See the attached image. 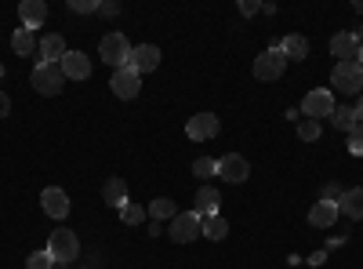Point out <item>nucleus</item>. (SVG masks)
I'll use <instances>...</instances> for the list:
<instances>
[{
	"label": "nucleus",
	"mask_w": 363,
	"mask_h": 269,
	"mask_svg": "<svg viewBox=\"0 0 363 269\" xmlns=\"http://www.w3.org/2000/svg\"><path fill=\"white\" fill-rule=\"evenodd\" d=\"M200 236H207V241H225V236H229V222L222 215H207Z\"/></svg>",
	"instance_id": "4be33fe9"
},
{
	"label": "nucleus",
	"mask_w": 363,
	"mask_h": 269,
	"mask_svg": "<svg viewBox=\"0 0 363 269\" xmlns=\"http://www.w3.org/2000/svg\"><path fill=\"white\" fill-rule=\"evenodd\" d=\"M218 178H225V182H247L251 178V164L240 157V153H225L222 160H218Z\"/></svg>",
	"instance_id": "9d476101"
},
{
	"label": "nucleus",
	"mask_w": 363,
	"mask_h": 269,
	"mask_svg": "<svg viewBox=\"0 0 363 269\" xmlns=\"http://www.w3.org/2000/svg\"><path fill=\"white\" fill-rule=\"evenodd\" d=\"M200 229H203V219H200L196 212H178V215L171 219L167 236H171L174 244H193L196 236H200Z\"/></svg>",
	"instance_id": "0eeeda50"
},
{
	"label": "nucleus",
	"mask_w": 363,
	"mask_h": 269,
	"mask_svg": "<svg viewBox=\"0 0 363 269\" xmlns=\"http://www.w3.org/2000/svg\"><path fill=\"white\" fill-rule=\"evenodd\" d=\"M338 204L335 200H320V204H313V212H309V222L316 226V229H330V226H335L338 222Z\"/></svg>",
	"instance_id": "dca6fc26"
},
{
	"label": "nucleus",
	"mask_w": 363,
	"mask_h": 269,
	"mask_svg": "<svg viewBox=\"0 0 363 269\" xmlns=\"http://www.w3.org/2000/svg\"><path fill=\"white\" fill-rule=\"evenodd\" d=\"M298 138H301V142H316V138H320V124H316V121H301V124H298Z\"/></svg>",
	"instance_id": "c85d7f7f"
},
{
	"label": "nucleus",
	"mask_w": 363,
	"mask_h": 269,
	"mask_svg": "<svg viewBox=\"0 0 363 269\" xmlns=\"http://www.w3.org/2000/svg\"><path fill=\"white\" fill-rule=\"evenodd\" d=\"M18 18H22L26 29H40L48 22V4H44V0H22V4H18Z\"/></svg>",
	"instance_id": "2eb2a0df"
},
{
	"label": "nucleus",
	"mask_w": 363,
	"mask_h": 269,
	"mask_svg": "<svg viewBox=\"0 0 363 269\" xmlns=\"http://www.w3.org/2000/svg\"><path fill=\"white\" fill-rule=\"evenodd\" d=\"M33 87H37V95H58L66 87V73H62V66H51V62H37V70H33Z\"/></svg>",
	"instance_id": "39448f33"
},
{
	"label": "nucleus",
	"mask_w": 363,
	"mask_h": 269,
	"mask_svg": "<svg viewBox=\"0 0 363 269\" xmlns=\"http://www.w3.org/2000/svg\"><path fill=\"white\" fill-rule=\"evenodd\" d=\"M338 212H342L345 219H352V222H359V219H363V186H356V190H345V193H342Z\"/></svg>",
	"instance_id": "a211bd4d"
},
{
	"label": "nucleus",
	"mask_w": 363,
	"mask_h": 269,
	"mask_svg": "<svg viewBox=\"0 0 363 269\" xmlns=\"http://www.w3.org/2000/svg\"><path fill=\"white\" fill-rule=\"evenodd\" d=\"M356 62L363 66V44H359V51H356Z\"/></svg>",
	"instance_id": "e433bc0d"
},
{
	"label": "nucleus",
	"mask_w": 363,
	"mask_h": 269,
	"mask_svg": "<svg viewBox=\"0 0 363 269\" xmlns=\"http://www.w3.org/2000/svg\"><path fill=\"white\" fill-rule=\"evenodd\" d=\"M48 255L55 258V265H62V262H77L80 255V241H77V233L69 229H55L48 236Z\"/></svg>",
	"instance_id": "7ed1b4c3"
},
{
	"label": "nucleus",
	"mask_w": 363,
	"mask_h": 269,
	"mask_svg": "<svg viewBox=\"0 0 363 269\" xmlns=\"http://www.w3.org/2000/svg\"><path fill=\"white\" fill-rule=\"evenodd\" d=\"M40 58H44V62H51V66H58L66 58V40L58 37V33H48L40 40Z\"/></svg>",
	"instance_id": "6ab92c4d"
},
{
	"label": "nucleus",
	"mask_w": 363,
	"mask_h": 269,
	"mask_svg": "<svg viewBox=\"0 0 363 269\" xmlns=\"http://www.w3.org/2000/svg\"><path fill=\"white\" fill-rule=\"evenodd\" d=\"M120 219H124L128 226H142V222H145V207H142V204H131V200H128L124 207H120Z\"/></svg>",
	"instance_id": "bb28decb"
},
{
	"label": "nucleus",
	"mask_w": 363,
	"mask_h": 269,
	"mask_svg": "<svg viewBox=\"0 0 363 269\" xmlns=\"http://www.w3.org/2000/svg\"><path fill=\"white\" fill-rule=\"evenodd\" d=\"M258 11H262L258 0H240V15H244V18H251V15H258Z\"/></svg>",
	"instance_id": "473e14b6"
},
{
	"label": "nucleus",
	"mask_w": 363,
	"mask_h": 269,
	"mask_svg": "<svg viewBox=\"0 0 363 269\" xmlns=\"http://www.w3.org/2000/svg\"><path fill=\"white\" fill-rule=\"evenodd\" d=\"M335 95H330V87H316V92H309L306 99H301V116H306V121H323V116H330L335 113Z\"/></svg>",
	"instance_id": "423d86ee"
},
{
	"label": "nucleus",
	"mask_w": 363,
	"mask_h": 269,
	"mask_svg": "<svg viewBox=\"0 0 363 269\" xmlns=\"http://www.w3.org/2000/svg\"><path fill=\"white\" fill-rule=\"evenodd\" d=\"M69 8H73L77 15H91V11L99 15V0H69Z\"/></svg>",
	"instance_id": "7c9ffc66"
},
{
	"label": "nucleus",
	"mask_w": 363,
	"mask_h": 269,
	"mask_svg": "<svg viewBox=\"0 0 363 269\" xmlns=\"http://www.w3.org/2000/svg\"><path fill=\"white\" fill-rule=\"evenodd\" d=\"M356 11H359V15H363V0H356Z\"/></svg>",
	"instance_id": "4c0bfd02"
},
{
	"label": "nucleus",
	"mask_w": 363,
	"mask_h": 269,
	"mask_svg": "<svg viewBox=\"0 0 363 269\" xmlns=\"http://www.w3.org/2000/svg\"><path fill=\"white\" fill-rule=\"evenodd\" d=\"M11 51L15 55H33L37 51V37H33V29H15V37H11Z\"/></svg>",
	"instance_id": "5701e85b"
},
{
	"label": "nucleus",
	"mask_w": 363,
	"mask_h": 269,
	"mask_svg": "<svg viewBox=\"0 0 363 269\" xmlns=\"http://www.w3.org/2000/svg\"><path fill=\"white\" fill-rule=\"evenodd\" d=\"M349 153H352V157H363V124H356V128L349 131Z\"/></svg>",
	"instance_id": "c756f323"
},
{
	"label": "nucleus",
	"mask_w": 363,
	"mask_h": 269,
	"mask_svg": "<svg viewBox=\"0 0 363 269\" xmlns=\"http://www.w3.org/2000/svg\"><path fill=\"white\" fill-rule=\"evenodd\" d=\"M131 55H135V48H131V40L124 33H106L102 44H99V58H102V62H109L113 70L131 66Z\"/></svg>",
	"instance_id": "f257e3e1"
},
{
	"label": "nucleus",
	"mask_w": 363,
	"mask_h": 269,
	"mask_svg": "<svg viewBox=\"0 0 363 269\" xmlns=\"http://www.w3.org/2000/svg\"><path fill=\"white\" fill-rule=\"evenodd\" d=\"M330 87L342 95H356L363 87V66L356 62V58H349V62H338L335 73H330Z\"/></svg>",
	"instance_id": "20e7f679"
},
{
	"label": "nucleus",
	"mask_w": 363,
	"mask_h": 269,
	"mask_svg": "<svg viewBox=\"0 0 363 269\" xmlns=\"http://www.w3.org/2000/svg\"><path fill=\"white\" fill-rule=\"evenodd\" d=\"M193 175L200 178V182H211V178L218 175V160H211V157H196V160H193Z\"/></svg>",
	"instance_id": "a878e982"
},
{
	"label": "nucleus",
	"mask_w": 363,
	"mask_h": 269,
	"mask_svg": "<svg viewBox=\"0 0 363 269\" xmlns=\"http://www.w3.org/2000/svg\"><path fill=\"white\" fill-rule=\"evenodd\" d=\"M342 193H345V190H342L338 182H323V190H320V200H335V204H338V200H342Z\"/></svg>",
	"instance_id": "2f4dec72"
},
{
	"label": "nucleus",
	"mask_w": 363,
	"mask_h": 269,
	"mask_svg": "<svg viewBox=\"0 0 363 269\" xmlns=\"http://www.w3.org/2000/svg\"><path fill=\"white\" fill-rule=\"evenodd\" d=\"M280 51L287 55V62H291V58H294V62H301V58H309V40L298 37V33H287L280 40Z\"/></svg>",
	"instance_id": "412c9836"
},
{
	"label": "nucleus",
	"mask_w": 363,
	"mask_h": 269,
	"mask_svg": "<svg viewBox=\"0 0 363 269\" xmlns=\"http://www.w3.org/2000/svg\"><path fill=\"white\" fill-rule=\"evenodd\" d=\"M218 131H222V124H218L215 113H196V116H189V124H186V135L193 142H211Z\"/></svg>",
	"instance_id": "6e6552de"
},
{
	"label": "nucleus",
	"mask_w": 363,
	"mask_h": 269,
	"mask_svg": "<svg viewBox=\"0 0 363 269\" xmlns=\"http://www.w3.org/2000/svg\"><path fill=\"white\" fill-rule=\"evenodd\" d=\"M363 44V29H352V33H335L330 37V55L338 58V62H349V58H356Z\"/></svg>",
	"instance_id": "9b49d317"
},
{
	"label": "nucleus",
	"mask_w": 363,
	"mask_h": 269,
	"mask_svg": "<svg viewBox=\"0 0 363 269\" xmlns=\"http://www.w3.org/2000/svg\"><path fill=\"white\" fill-rule=\"evenodd\" d=\"M8 109H11V102H8V95L0 92V116H8Z\"/></svg>",
	"instance_id": "f704fd0d"
},
{
	"label": "nucleus",
	"mask_w": 363,
	"mask_h": 269,
	"mask_svg": "<svg viewBox=\"0 0 363 269\" xmlns=\"http://www.w3.org/2000/svg\"><path fill=\"white\" fill-rule=\"evenodd\" d=\"M40 204H44V212L51 215V219H66L69 215V197H66V190H58V186H48L44 190V197H40Z\"/></svg>",
	"instance_id": "ddd939ff"
},
{
	"label": "nucleus",
	"mask_w": 363,
	"mask_h": 269,
	"mask_svg": "<svg viewBox=\"0 0 363 269\" xmlns=\"http://www.w3.org/2000/svg\"><path fill=\"white\" fill-rule=\"evenodd\" d=\"M193 204H196L193 212H196L200 219H207V215H218L222 197H218V190H215V186H200V193H196V200H193Z\"/></svg>",
	"instance_id": "f3484780"
},
{
	"label": "nucleus",
	"mask_w": 363,
	"mask_h": 269,
	"mask_svg": "<svg viewBox=\"0 0 363 269\" xmlns=\"http://www.w3.org/2000/svg\"><path fill=\"white\" fill-rule=\"evenodd\" d=\"M149 215H153V222H164V219H174L178 215V204L171 197H157L153 204H149Z\"/></svg>",
	"instance_id": "b1692460"
},
{
	"label": "nucleus",
	"mask_w": 363,
	"mask_h": 269,
	"mask_svg": "<svg viewBox=\"0 0 363 269\" xmlns=\"http://www.w3.org/2000/svg\"><path fill=\"white\" fill-rule=\"evenodd\" d=\"M102 200L106 204H113V207H124L128 204V182L124 178H106V186H102Z\"/></svg>",
	"instance_id": "aec40b11"
},
{
	"label": "nucleus",
	"mask_w": 363,
	"mask_h": 269,
	"mask_svg": "<svg viewBox=\"0 0 363 269\" xmlns=\"http://www.w3.org/2000/svg\"><path fill=\"white\" fill-rule=\"evenodd\" d=\"M160 66V48L157 44H138L135 55H131V70L142 77V73H153Z\"/></svg>",
	"instance_id": "f8f14e48"
},
{
	"label": "nucleus",
	"mask_w": 363,
	"mask_h": 269,
	"mask_svg": "<svg viewBox=\"0 0 363 269\" xmlns=\"http://www.w3.org/2000/svg\"><path fill=\"white\" fill-rule=\"evenodd\" d=\"M109 87H113V95H116V99H135V95L142 92V77H138L131 66H124V70H113Z\"/></svg>",
	"instance_id": "1a4fd4ad"
},
{
	"label": "nucleus",
	"mask_w": 363,
	"mask_h": 269,
	"mask_svg": "<svg viewBox=\"0 0 363 269\" xmlns=\"http://www.w3.org/2000/svg\"><path fill=\"white\" fill-rule=\"evenodd\" d=\"M0 77H4V66H0Z\"/></svg>",
	"instance_id": "58836bf2"
},
{
	"label": "nucleus",
	"mask_w": 363,
	"mask_h": 269,
	"mask_svg": "<svg viewBox=\"0 0 363 269\" xmlns=\"http://www.w3.org/2000/svg\"><path fill=\"white\" fill-rule=\"evenodd\" d=\"M330 124H335L338 131H352L359 121H356V109L352 106H335V113H330Z\"/></svg>",
	"instance_id": "393cba45"
},
{
	"label": "nucleus",
	"mask_w": 363,
	"mask_h": 269,
	"mask_svg": "<svg viewBox=\"0 0 363 269\" xmlns=\"http://www.w3.org/2000/svg\"><path fill=\"white\" fill-rule=\"evenodd\" d=\"M99 15H102V18H113V15H120V4H116V0H102Z\"/></svg>",
	"instance_id": "72a5a7b5"
},
{
	"label": "nucleus",
	"mask_w": 363,
	"mask_h": 269,
	"mask_svg": "<svg viewBox=\"0 0 363 269\" xmlns=\"http://www.w3.org/2000/svg\"><path fill=\"white\" fill-rule=\"evenodd\" d=\"M51 265H55V258L48 251H33V255L26 258V269H51Z\"/></svg>",
	"instance_id": "cd10ccee"
},
{
	"label": "nucleus",
	"mask_w": 363,
	"mask_h": 269,
	"mask_svg": "<svg viewBox=\"0 0 363 269\" xmlns=\"http://www.w3.org/2000/svg\"><path fill=\"white\" fill-rule=\"evenodd\" d=\"M58 66H62L66 80H87L91 77V58L84 51H66V58Z\"/></svg>",
	"instance_id": "4468645a"
},
{
	"label": "nucleus",
	"mask_w": 363,
	"mask_h": 269,
	"mask_svg": "<svg viewBox=\"0 0 363 269\" xmlns=\"http://www.w3.org/2000/svg\"><path fill=\"white\" fill-rule=\"evenodd\" d=\"M287 70V55L280 51V44H269L258 58H255V77L258 80H280Z\"/></svg>",
	"instance_id": "f03ea898"
},
{
	"label": "nucleus",
	"mask_w": 363,
	"mask_h": 269,
	"mask_svg": "<svg viewBox=\"0 0 363 269\" xmlns=\"http://www.w3.org/2000/svg\"><path fill=\"white\" fill-rule=\"evenodd\" d=\"M352 109H356V121H359V124H363V95H359V99H356V106H352Z\"/></svg>",
	"instance_id": "c9c22d12"
}]
</instances>
